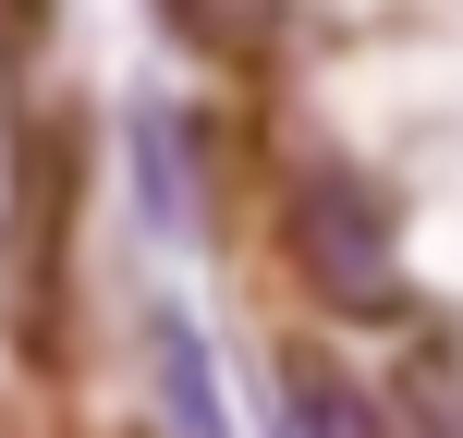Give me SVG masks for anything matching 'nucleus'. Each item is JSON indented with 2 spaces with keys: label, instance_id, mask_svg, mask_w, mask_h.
<instances>
[{
  "label": "nucleus",
  "instance_id": "1",
  "mask_svg": "<svg viewBox=\"0 0 463 438\" xmlns=\"http://www.w3.org/2000/svg\"><path fill=\"white\" fill-rule=\"evenodd\" d=\"M280 268L329 329H415V244H402V195L378 183L354 146H305L280 171Z\"/></svg>",
  "mask_w": 463,
  "mask_h": 438
},
{
  "label": "nucleus",
  "instance_id": "2",
  "mask_svg": "<svg viewBox=\"0 0 463 438\" xmlns=\"http://www.w3.org/2000/svg\"><path fill=\"white\" fill-rule=\"evenodd\" d=\"M269 390H280V438H391V390L354 377L329 341H280Z\"/></svg>",
  "mask_w": 463,
  "mask_h": 438
},
{
  "label": "nucleus",
  "instance_id": "3",
  "mask_svg": "<svg viewBox=\"0 0 463 438\" xmlns=\"http://www.w3.org/2000/svg\"><path fill=\"white\" fill-rule=\"evenodd\" d=\"M135 183H146V219H159L171 244L208 231V195H195V122L184 110H146L135 122Z\"/></svg>",
  "mask_w": 463,
  "mask_h": 438
},
{
  "label": "nucleus",
  "instance_id": "4",
  "mask_svg": "<svg viewBox=\"0 0 463 438\" xmlns=\"http://www.w3.org/2000/svg\"><path fill=\"white\" fill-rule=\"evenodd\" d=\"M159 24L195 61H269V49L293 37V0H159Z\"/></svg>",
  "mask_w": 463,
  "mask_h": 438
}]
</instances>
